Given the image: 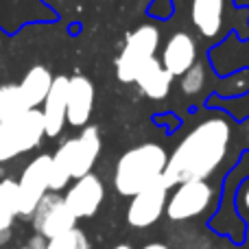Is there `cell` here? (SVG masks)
Listing matches in <instances>:
<instances>
[{"mask_svg": "<svg viewBox=\"0 0 249 249\" xmlns=\"http://www.w3.org/2000/svg\"><path fill=\"white\" fill-rule=\"evenodd\" d=\"M18 214H20L18 181L0 179V232H11Z\"/></svg>", "mask_w": 249, "mask_h": 249, "instance_id": "cell-17", "label": "cell"}, {"mask_svg": "<svg viewBox=\"0 0 249 249\" xmlns=\"http://www.w3.org/2000/svg\"><path fill=\"white\" fill-rule=\"evenodd\" d=\"M46 249H90V238L86 236L83 230L72 228L68 232L59 234V236L51 238Z\"/></svg>", "mask_w": 249, "mask_h": 249, "instance_id": "cell-19", "label": "cell"}, {"mask_svg": "<svg viewBox=\"0 0 249 249\" xmlns=\"http://www.w3.org/2000/svg\"><path fill=\"white\" fill-rule=\"evenodd\" d=\"M181 79V92L188 96L193 94H199V90L203 88V81H206V72H203V64L201 61H197V64L193 66V68L188 70V72L184 74Z\"/></svg>", "mask_w": 249, "mask_h": 249, "instance_id": "cell-20", "label": "cell"}, {"mask_svg": "<svg viewBox=\"0 0 249 249\" xmlns=\"http://www.w3.org/2000/svg\"><path fill=\"white\" fill-rule=\"evenodd\" d=\"M234 208H236V214L249 223V177L238 184L236 195H234Z\"/></svg>", "mask_w": 249, "mask_h": 249, "instance_id": "cell-21", "label": "cell"}, {"mask_svg": "<svg viewBox=\"0 0 249 249\" xmlns=\"http://www.w3.org/2000/svg\"><path fill=\"white\" fill-rule=\"evenodd\" d=\"M53 79L55 77L51 74V70L46 66H33V68H29L24 79L18 83L29 109H39V105L46 101L48 92H51Z\"/></svg>", "mask_w": 249, "mask_h": 249, "instance_id": "cell-16", "label": "cell"}, {"mask_svg": "<svg viewBox=\"0 0 249 249\" xmlns=\"http://www.w3.org/2000/svg\"><path fill=\"white\" fill-rule=\"evenodd\" d=\"M94 109V83L83 74L68 77V107L66 123L72 127H86Z\"/></svg>", "mask_w": 249, "mask_h": 249, "instance_id": "cell-13", "label": "cell"}, {"mask_svg": "<svg viewBox=\"0 0 249 249\" xmlns=\"http://www.w3.org/2000/svg\"><path fill=\"white\" fill-rule=\"evenodd\" d=\"M26 112H29V105L22 96L20 86H13V83L0 86V123L18 118Z\"/></svg>", "mask_w": 249, "mask_h": 249, "instance_id": "cell-18", "label": "cell"}, {"mask_svg": "<svg viewBox=\"0 0 249 249\" xmlns=\"http://www.w3.org/2000/svg\"><path fill=\"white\" fill-rule=\"evenodd\" d=\"M221 190L210 179H193L184 181L171 188L166 201V216L171 223H190L208 216L219 206Z\"/></svg>", "mask_w": 249, "mask_h": 249, "instance_id": "cell-4", "label": "cell"}, {"mask_svg": "<svg viewBox=\"0 0 249 249\" xmlns=\"http://www.w3.org/2000/svg\"><path fill=\"white\" fill-rule=\"evenodd\" d=\"M241 151H249V116L236 123L223 109H210L184 133L168 153L164 179L173 186L193 179H212Z\"/></svg>", "mask_w": 249, "mask_h": 249, "instance_id": "cell-1", "label": "cell"}, {"mask_svg": "<svg viewBox=\"0 0 249 249\" xmlns=\"http://www.w3.org/2000/svg\"><path fill=\"white\" fill-rule=\"evenodd\" d=\"M168 164V151L160 142H142L138 146H131L129 151L118 158L114 168V188L121 197L138 195L164 177Z\"/></svg>", "mask_w": 249, "mask_h": 249, "instance_id": "cell-3", "label": "cell"}, {"mask_svg": "<svg viewBox=\"0 0 249 249\" xmlns=\"http://www.w3.org/2000/svg\"><path fill=\"white\" fill-rule=\"evenodd\" d=\"M66 107H68V77L59 74L53 79L51 92L46 101L42 103V116L44 129L48 138H55L64 131L66 127Z\"/></svg>", "mask_w": 249, "mask_h": 249, "instance_id": "cell-14", "label": "cell"}, {"mask_svg": "<svg viewBox=\"0 0 249 249\" xmlns=\"http://www.w3.org/2000/svg\"><path fill=\"white\" fill-rule=\"evenodd\" d=\"M31 221H33L35 234H42L48 241L64 232H68V230L77 228V219H74L72 212L66 206L64 195L51 193V190L42 197V201L35 208Z\"/></svg>", "mask_w": 249, "mask_h": 249, "instance_id": "cell-9", "label": "cell"}, {"mask_svg": "<svg viewBox=\"0 0 249 249\" xmlns=\"http://www.w3.org/2000/svg\"><path fill=\"white\" fill-rule=\"evenodd\" d=\"M142 249H175V247L166 245V243H149V245H144Z\"/></svg>", "mask_w": 249, "mask_h": 249, "instance_id": "cell-23", "label": "cell"}, {"mask_svg": "<svg viewBox=\"0 0 249 249\" xmlns=\"http://www.w3.org/2000/svg\"><path fill=\"white\" fill-rule=\"evenodd\" d=\"M101 149H103V142H101L99 127L94 124H86L77 138L61 142V146L53 153L48 190L61 193L64 188H68L70 179H79L92 173Z\"/></svg>", "mask_w": 249, "mask_h": 249, "instance_id": "cell-2", "label": "cell"}, {"mask_svg": "<svg viewBox=\"0 0 249 249\" xmlns=\"http://www.w3.org/2000/svg\"><path fill=\"white\" fill-rule=\"evenodd\" d=\"M160 42V31L153 24H142L131 31L116 57V77L123 83L136 81L142 66L158 57Z\"/></svg>", "mask_w": 249, "mask_h": 249, "instance_id": "cell-6", "label": "cell"}, {"mask_svg": "<svg viewBox=\"0 0 249 249\" xmlns=\"http://www.w3.org/2000/svg\"><path fill=\"white\" fill-rule=\"evenodd\" d=\"M51 162L53 155H37L33 162L26 164L18 179V193H20V219H31L35 208L39 206L42 197L48 193V181H51Z\"/></svg>", "mask_w": 249, "mask_h": 249, "instance_id": "cell-8", "label": "cell"}, {"mask_svg": "<svg viewBox=\"0 0 249 249\" xmlns=\"http://www.w3.org/2000/svg\"><path fill=\"white\" fill-rule=\"evenodd\" d=\"M168 193H171V184L164 177H160L158 181L133 195L127 206V223L136 230H146L155 225L164 216Z\"/></svg>", "mask_w": 249, "mask_h": 249, "instance_id": "cell-7", "label": "cell"}, {"mask_svg": "<svg viewBox=\"0 0 249 249\" xmlns=\"http://www.w3.org/2000/svg\"><path fill=\"white\" fill-rule=\"evenodd\" d=\"M105 199V184L99 175L88 173V175L74 179V184L64 195V201L74 219H92L103 206Z\"/></svg>", "mask_w": 249, "mask_h": 249, "instance_id": "cell-10", "label": "cell"}, {"mask_svg": "<svg viewBox=\"0 0 249 249\" xmlns=\"http://www.w3.org/2000/svg\"><path fill=\"white\" fill-rule=\"evenodd\" d=\"M230 0H193L190 2V22L203 39L219 42L228 29Z\"/></svg>", "mask_w": 249, "mask_h": 249, "instance_id": "cell-11", "label": "cell"}, {"mask_svg": "<svg viewBox=\"0 0 249 249\" xmlns=\"http://www.w3.org/2000/svg\"><path fill=\"white\" fill-rule=\"evenodd\" d=\"M26 245H29L31 249H46L48 245V238H44L42 234H33V236L26 241Z\"/></svg>", "mask_w": 249, "mask_h": 249, "instance_id": "cell-22", "label": "cell"}, {"mask_svg": "<svg viewBox=\"0 0 249 249\" xmlns=\"http://www.w3.org/2000/svg\"><path fill=\"white\" fill-rule=\"evenodd\" d=\"M20 249H31V247H29V245H24V247H20Z\"/></svg>", "mask_w": 249, "mask_h": 249, "instance_id": "cell-25", "label": "cell"}, {"mask_svg": "<svg viewBox=\"0 0 249 249\" xmlns=\"http://www.w3.org/2000/svg\"><path fill=\"white\" fill-rule=\"evenodd\" d=\"M44 136L46 129L42 109H29L22 116L0 123V164L33 151Z\"/></svg>", "mask_w": 249, "mask_h": 249, "instance_id": "cell-5", "label": "cell"}, {"mask_svg": "<svg viewBox=\"0 0 249 249\" xmlns=\"http://www.w3.org/2000/svg\"><path fill=\"white\" fill-rule=\"evenodd\" d=\"M114 249H133V247H131V245H127V243H123V245H116Z\"/></svg>", "mask_w": 249, "mask_h": 249, "instance_id": "cell-24", "label": "cell"}, {"mask_svg": "<svg viewBox=\"0 0 249 249\" xmlns=\"http://www.w3.org/2000/svg\"><path fill=\"white\" fill-rule=\"evenodd\" d=\"M173 74L168 72L166 68L162 66L160 57L151 59L149 64L142 66V70L138 72L136 81L140 92L146 96V99H153V101H162L171 94V88H173Z\"/></svg>", "mask_w": 249, "mask_h": 249, "instance_id": "cell-15", "label": "cell"}, {"mask_svg": "<svg viewBox=\"0 0 249 249\" xmlns=\"http://www.w3.org/2000/svg\"><path fill=\"white\" fill-rule=\"evenodd\" d=\"M160 61H162V66L173 74V77H184V74L199 61L197 37L186 33V31H175V33L164 42Z\"/></svg>", "mask_w": 249, "mask_h": 249, "instance_id": "cell-12", "label": "cell"}]
</instances>
